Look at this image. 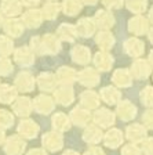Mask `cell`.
Instances as JSON below:
<instances>
[{
	"label": "cell",
	"instance_id": "cell-39",
	"mask_svg": "<svg viewBox=\"0 0 153 155\" xmlns=\"http://www.w3.org/2000/svg\"><path fill=\"white\" fill-rule=\"evenodd\" d=\"M13 64L10 62V60L7 57H2L0 55V75H8L13 71Z\"/></svg>",
	"mask_w": 153,
	"mask_h": 155
},
{
	"label": "cell",
	"instance_id": "cell-23",
	"mask_svg": "<svg viewBox=\"0 0 153 155\" xmlns=\"http://www.w3.org/2000/svg\"><path fill=\"white\" fill-rule=\"evenodd\" d=\"M17 98V89L10 84H0V103L13 104Z\"/></svg>",
	"mask_w": 153,
	"mask_h": 155
},
{
	"label": "cell",
	"instance_id": "cell-5",
	"mask_svg": "<svg viewBox=\"0 0 153 155\" xmlns=\"http://www.w3.org/2000/svg\"><path fill=\"white\" fill-rule=\"evenodd\" d=\"M13 110L19 116H28L33 110V101L28 97H19L13 101Z\"/></svg>",
	"mask_w": 153,
	"mask_h": 155
},
{
	"label": "cell",
	"instance_id": "cell-47",
	"mask_svg": "<svg viewBox=\"0 0 153 155\" xmlns=\"http://www.w3.org/2000/svg\"><path fill=\"white\" fill-rule=\"evenodd\" d=\"M3 25V15H2V11H0V26Z\"/></svg>",
	"mask_w": 153,
	"mask_h": 155
},
{
	"label": "cell",
	"instance_id": "cell-38",
	"mask_svg": "<svg viewBox=\"0 0 153 155\" xmlns=\"http://www.w3.org/2000/svg\"><path fill=\"white\" fill-rule=\"evenodd\" d=\"M127 7L132 13H141L146 7V0H127Z\"/></svg>",
	"mask_w": 153,
	"mask_h": 155
},
{
	"label": "cell",
	"instance_id": "cell-41",
	"mask_svg": "<svg viewBox=\"0 0 153 155\" xmlns=\"http://www.w3.org/2000/svg\"><path fill=\"white\" fill-rule=\"evenodd\" d=\"M84 155H105V152L102 151L101 148H98V147H93V148L87 150Z\"/></svg>",
	"mask_w": 153,
	"mask_h": 155
},
{
	"label": "cell",
	"instance_id": "cell-32",
	"mask_svg": "<svg viewBox=\"0 0 153 155\" xmlns=\"http://www.w3.org/2000/svg\"><path fill=\"white\" fill-rule=\"evenodd\" d=\"M146 21H144L142 18H132L128 24V29H130L131 32H134L135 35H144V32L146 31Z\"/></svg>",
	"mask_w": 153,
	"mask_h": 155
},
{
	"label": "cell",
	"instance_id": "cell-3",
	"mask_svg": "<svg viewBox=\"0 0 153 155\" xmlns=\"http://www.w3.org/2000/svg\"><path fill=\"white\" fill-rule=\"evenodd\" d=\"M35 84H36L35 78L29 72H21L15 78V89L19 91H25V93L32 91L35 89Z\"/></svg>",
	"mask_w": 153,
	"mask_h": 155
},
{
	"label": "cell",
	"instance_id": "cell-40",
	"mask_svg": "<svg viewBox=\"0 0 153 155\" xmlns=\"http://www.w3.org/2000/svg\"><path fill=\"white\" fill-rule=\"evenodd\" d=\"M104 4L108 8H119L123 6V0H104Z\"/></svg>",
	"mask_w": 153,
	"mask_h": 155
},
{
	"label": "cell",
	"instance_id": "cell-35",
	"mask_svg": "<svg viewBox=\"0 0 153 155\" xmlns=\"http://www.w3.org/2000/svg\"><path fill=\"white\" fill-rule=\"evenodd\" d=\"M14 123V115L7 110H0V129H7Z\"/></svg>",
	"mask_w": 153,
	"mask_h": 155
},
{
	"label": "cell",
	"instance_id": "cell-13",
	"mask_svg": "<svg viewBox=\"0 0 153 155\" xmlns=\"http://www.w3.org/2000/svg\"><path fill=\"white\" fill-rule=\"evenodd\" d=\"M95 28H97V25L94 22V19H91V18H81L76 25L77 35L83 36V38L93 36V33L95 32Z\"/></svg>",
	"mask_w": 153,
	"mask_h": 155
},
{
	"label": "cell",
	"instance_id": "cell-19",
	"mask_svg": "<svg viewBox=\"0 0 153 155\" xmlns=\"http://www.w3.org/2000/svg\"><path fill=\"white\" fill-rule=\"evenodd\" d=\"M70 119L73 120V123L77 126H86L91 119V114H90V111L84 110V108L76 107L70 114Z\"/></svg>",
	"mask_w": 153,
	"mask_h": 155
},
{
	"label": "cell",
	"instance_id": "cell-12",
	"mask_svg": "<svg viewBox=\"0 0 153 155\" xmlns=\"http://www.w3.org/2000/svg\"><path fill=\"white\" fill-rule=\"evenodd\" d=\"M43 21V14L40 10H29L22 15V22L28 28H37Z\"/></svg>",
	"mask_w": 153,
	"mask_h": 155
},
{
	"label": "cell",
	"instance_id": "cell-46",
	"mask_svg": "<svg viewBox=\"0 0 153 155\" xmlns=\"http://www.w3.org/2000/svg\"><path fill=\"white\" fill-rule=\"evenodd\" d=\"M3 140H4V132L3 129H0V144L3 143Z\"/></svg>",
	"mask_w": 153,
	"mask_h": 155
},
{
	"label": "cell",
	"instance_id": "cell-29",
	"mask_svg": "<svg viewBox=\"0 0 153 155\" xmlns=\"http://www.w3.org/2000/svg\"><path fill=\"white\" fill-rule=\"evenodd\" d=\"M102 132L98 129V127H95V126H90V127H87L86 132H84L83 134V139L86 140L87 143H90V144H97V143H99L102 140Z\"/></svg>",
	"mask_w": 153,
	"mask_h": 155
},
{
	"label": "cell",
	"instance_id": "cell-9",
	"mask_svg": "<svg viewBox=\"0 0 153 155\" xmlns=\"http://www.w3.org/2000/svg\"><path fill=\"white\" fill-rule=\"evenodd\" d=\"M14 60H15V62L24 65V67H29L35 62V53L29 47H21L15 51Z\"/></svg>",
	"mask_w": 153,
	"mask_h": 155
},
{
	"label": "cell",
	"instance_id": "cell-37",
	"mask_svg": "<svg viewBox=\"0 0 153 155\" xmlns=\"http://www.w3.org/2000/svg\"><path fill=\"white\" fill-rule=\"evenodd\" d=\"M113 81L117 86H126V84H130V75L127 71H123V69H119L115 72L113 75Z\"/></svg>",
	"mask_w": 153,
	"mask_h": 155
},
{
	"label": "cell",
	"instance_id": "cell-20",
	"mask_svg": "<svg viewBox=\"0 0 153 155\" xmlns=\"http://www.w3.org/2000/svg\"><path fill=\"white\" fill-rule=\"evenodd\" d=\"M24 22L22 21H19V19H8L6 22H3V28L6 31L7 35L13 36V38H18L21 36L24 31Z\"/></svg>",
	"mask_w": 153,
	"mask_h": 155
},
{
	"label": "cell",
	"instance_id": "cell-25",
	"mask_svg": "<svg viewBox=\"0 0 153 155\" xmlns=\"http://www.w3.org/2000/svg\"><path fill=\"white\" fill-rule=\"evenodd\" d=\"M135 114H137V108L134 105H131L127 101H123V103L119 104L117 107V115L120 116V119L128 120L131 118H134Z\"/></svg>",
	"mask_w": 153,
	"mask_h": 155
},
{
	"label": "cell",
	"instance_id": "cell-18",
	"mask_svg": "<svg viewBox=\"0 0 153 155\" xmlns=\"http://www.w3.org/2000/svg\"><path fill=\"white\" fill-rule=\"evenodd\" d=\"M72 58H73V61L77 62V64H81V65H86L87 62H90V58H91V55H90V50L87 47H84V46H75L73 48H72Z\"/></svg>",
	"mask_w": 153,
	"mask_h": 155
},
{
	"label": "cell",
	"instance_id": "cell-21",
	"mask_svg": "<svg viewBox=\"0 0 153 155\" xmlns=\"http://www.w3.org/2000/svg\"><path fill=\"white\" fill-rule=\"evenodd\" d=\"M94 64L101 71H109L112 65H113V57L110 54H108V53L98 51L95 54V58H94Z\"/></svg>",
	"mask_w": 153,
	"mask_h": 155
},
{
	"label": "cell",
	"instance_id": "cell-27",
	"mask_svg": "<svg viewBox=\"0 0 153 155\" xmlns=\"http://www.w3.org/2000/svg\"><path fill=\"white\" fill-rule=\"evenodd\" d=\"M53 126L54 129L58 132H65V130H69L70 127V119L64 114H55L53 116Z\"/></svg>",
	"mask_w": 153,
	"mask_h": 155
},
{
	"label": "cell",
	"instance_id": "cell-26",
	"mask_svg": "<svg viewBox=\"0 0 153 155\" xmlns=\"http://www.w3.org/2000/svg\"><path fill=\"white\" fill-rule=\"evenodd\" d=\"M58 36H59L62 40L73 42L75 39H76V36H77L76 26L68 25V24H64V25H61L59 29H58Z\"/></svg>",
	"mask_w": 153,
	"mask_h": 155
},
{
	"label": "cell",
	"instance_id": "cell-28",
	"mask_svg": "<svg viewBox=\"0 0 153 155\" xmlns=\"http://www.w3.org/2000/svg\"><path fill=\"white\" fill-rule=\"evenodd\" d=\"M97 43L102 50H109L115 45V38L110 32H99L97 35Z\"/></svg>",
	"mask_w": 153,
	"mask_h": 155
},
{
	"label": "cell",
	"instance_id": "cell-42",
	"mask_svg": "<svg viewBox=\"0 0 153 155\" xmlns=\"http://www.w3.org/2000/svg\"><path fill=\"white\" fill-rule=\"evenodd\" d=\"M26 155H47V152L43 150H30Z\"/></svg>",
	"mask_w": 153,
	"mask_h": 155
},
{
	"label": "cell",
	"instance_id": "cell-33",
	"mask_svg": "<svg viewBox=\"0 0 153 155\" xmlns=\"http://www.w3.org/2000/svg\"><path fill=\"white\" fill-rule=\"evenodd\" d=\"M59 13V4L54 3V2H48L44 7H43V18L46 19H55Z\"/></svg>",
	"mask_w": 153,
	"mask_h": 155
},
{
	"label": "cell",
	"instance_id": "cell-10",
	"mask_svg": "<svg viewBox=\"0 0 153 155\" xmlns=\"http://www.w3.org/2000/svg\"><path fill=\"white\" fill-rule=\"evenodd\" d=\"M18 133L21 136H24L25 139H33V137H36L39 133V125L30 119H25L19 123Z\"/></svg>",
	"mask_w": 153,
	"mask_h": 155
},
{
	"label": "cell",
	"instance_id": "cell-16",
	"mask_svg": "<svg viewBox=\"0 0 153 155\" xmlns=\"http://www.w3.org/2000/svg\"><path fill=\"white\" fill-rule=\"evenodd\" d=\"M76 71L75 69H72V68H68V67H62L58 69L57 75H55V78H57V82H59V83H62L64 86H68V84H72L75 81H76Z\"/></svg>",
	"mask_w": 153,
	"mask_h": 155
},
{
	"label": "cell",
	"instance_id": "cell-17",
	"mask_svg": "<svg viewBox=\"0 0 153 155\" xmlns=\"http://www.w3.org/2000/svg\"><path fill=\"white\" fill-rule=\"evenodd\" d=\"M104 143L109 148H117L119 145L123 143V133L117 129H112L106 133L105 136H102Z\"/></svg>",
	"mask_w": 153,
	"mask_h": 155
},
{
	"label": "cell",
	"instance_id": "cell-15",
	"mask_svg": "<svg viewBox=\"0 0 153 155\" xmlns=\"http://www.w3.org/2000/svg\"><path fill=\"white\" fill-rule=\"evenodd\" d=\"M75 100V93L72 90V87L62 86L59 89H57L55 91V101L59 103L61 105H69Z\"/></svg>",
	"mask_w": 153,
	"mask_h": 155
},
{
	"label": "cell",
	"instance_id": "cell-22",
	"mask_svg": "<svg viewBox=\"0 0 153 155\" xmlns=\"http://www.w3.org/2000/svg\"><path fill=\"white\" fill-rule=\"evenodd\" d=\"M101 98L105 101L106 104L113 105V104H116L120 100V91H119L116 87H112V86L104 87L101 90Z\"/></svg>",
	"mask_w": 153,
	"mask_h": 155
},
{
	"label": "cell",
	"instance_id": "cell-7",
	"mask_svg": "<svg viewBox=\"0 0 153 155\" xmlns=\"http://www.w3.org/2000/svg\"><path fill=\"white\" fill-rule=\"evenodd\" d=\"M25 147H26V143L24 140H21L18 136H13V137H10L7 140L4 151L8 155H22Z\"/></svg>",
	"mask_w": 153,
	"mask_h": 155
},
{
	"label": "cell",
	"instance_id": "cell-34",
	"mask_svg": "<svg viewBox=\"0 0 153 155\" xmlns=\"http://www.w3.org/2000/svg\"><path fill=\"white\" fill-rule=\"evenodd\" d=\"M124 47H126V51L128 54L134 55V57H137L142 51V43L139 40H137V39H128L127 42H126Z\"/></svg>",
	"mask_w": 153,
	"mask_h": 155
},
{
	"label": "cell",
	"instance_id": "cell-43",
	"mask_svg": "<svg viewBox=\"0 0 153 155\" xmlns=\"http://www.w3.org/2000/svg\"><path fill=\"white\" fill-rule=\"evenodd\" d=\"M40 0H21V3L25 4V6H36Z\"/></svg>",
	"mask_w": 153,
	"mask_h": 155
},
{
	"label": "cell",
	"instance_id": "cell-2",
	"mask_svg": "<svg viewBox=\"0 0 153 155\" xmlns=\"http://www.w3.org/2000/svg\"><path fill=\"white\" fill-rule=\"evenodd\" d=\"M33 110L36 112L42 114V115H47L51 111L54 110V100L51 97L42 94V96H37L33 101Z\"/></svg>",
	"mask_w": 153,
	"mask_h": 155
},
{
	"label": "cell",
	"instance_id": "cell-11",
	"mask_svg": "<svg viewBox=\"0 0 153 155\" xmlns=\"http://www.w3.org/2000/svg\"><path fill=\"white\" fill-rule=\"evenodd\" d=\"M94 22L101 29H109L115 24V18L108 10H98L95 17H94Z\"/></svg>",
	"mask_w": 153,
	"mask_h": 155
},
{
	"label": "cell",
	"instance_id": "cell-8",
	"mask_svg": "<svg viewBox=\"0 0 153 155\" xmlns=\"http://www.w3.org/2000/svg\"><path fill=\"white\" fill-rule=\"evenodd\" d=\"M94 122L101 127H109L115 123V115L112 114V111L106 110V108H99L94 114Z\"/></svg>",
	"mask_w": 153,
	"mask_h": 155
},
{
	"label": "cell",
	"instance_id": "cell-36",
	"mask_svg": "<svg viewBox=\"0 0 153 155\" xmlns=\"http://www.w3.org/2000/svg\"><path fill=\"white\" fill-rule=\"evenodd\" d=\"M13 42L10 40L8 38H6V36H0V55L2 57H7V55L11 54V51H13Z\"/></svg>",
	"mask_w": 153,
	"mask_h": 155
},
{
	"label": "cell",
	"instance_id": "cell-44",
	"mask_svg": "<svg viewBox=\"0 0 153 155\" xmlns=\"http://www.w3.org/2000/svg\"><path fill=\"white\" fill-rule=\"evenodd\" d=\"M84 4H88V6H93V4H95L98 0H81Z\"/></svg>",
	"mask_w": 153,
	"mask_h": 155
},
{
	"label": "cell",
	"instance_id": "cell-6",
	"mask_svg": "<svg viewBox=\"0 0 153 155\" xmlns=\"http://www.w3.org/2000/svg\"><path fill=\"white\" fill-rule=\"evenodd\" d=\"M36 83H37L39 89L43 91H53L55 89V86H57V78H55V75H53L51 72H43V74H40L37 76V81H36Z\"/></svg>",
	"mask_w": 153,
	"mask_h": 155
},
{
	"label": "cell",
	"instance_id": "cell-45",
	"mask_svg": "<svg viewBox=\"0 0 153 155\" xmlns=\"http://www.w3.org/2000/svg\"><path fill=\"white\" fill-rule=\"evenodd\" d=\"M62 155H79L77 152H75V151H72V150H68V151H65Z\"/></svg>",
	"mask_w": 153,
	"mask_h": 155
},
{
	"label": "cell",
	"instance_id": "cell-14",
	"mask_svg": "<svg viewBox=\"0 0 153 155\" xmlns=\"http://www.w3.org/2000/svg\"><path fill=\"white\" fill-rule=\"evenodd\" d=\"M77 79L84 86L93 87L98 83V74L93 68H84L83 71H80V74H77Z\"/></svg>",
	"mask_w": 153,
	"mask_h": 155
},
{
	"label": "cell",
	"instance_id": "cell-30",
	"mask_svg": "<svg viewBox=\"0 0 153 155\" xmlns=\"http://www.w3.org/2000/svg\"><path fill=\"white\" fill-rule=\"evenodd\" d=\"M80 98H81V104L86 108H95L99 104V97L93 90H86L84 93H81Z\"/></svg>",
	"mask_w": 153,
	"mask_h": 155
},
{
	"label": "cell",
	"instance_id": "cell-1",
	"mask_svg": "<svg viewBox=\"0 0 153 155\" xmlns=\"http://www.w3.org/2000/svg\"><path fill=\"white\" fill-rule=\"evenodd\" d=\"M32 50L36 54H55L61 50V45L58 39L53 35H46L43 38H32L30 40Z\"/></svg>",
	"mask_w": 153,
	"mask_h": 155
},
{
	"label": "cell",
	"instance_id": "cell-31",
	"mask_svg": "<svg viewBox=\"0 0 153 155\" xmlns=\"http://www.w3.org/2000/svg\"><path fill=\"white\" fill-rule=\"evenodd\" d=\"M62 8L66 15L73 17L81 11V3H80V0H64Z\"/></svg>",
	"mask_w": 153,
	"mask_h": 155
},
{
	"label": "cell",
	"instance_id": "cell-24",
	"mask_svg": "<svg viewBox=\"0 0 153 155\" xmlns=\"http://www.w3.org/2000/svg\"><path fill=\"white\" fill-rule=\"evenodd\" d=\"M21 2L18 0H3L2 2V11L8 17L18 15L21 13Z\"/></svg>",
	"mask_w": 153,
	"mask_h": 155
},
{
	"label": "cell",
	"instance_id": "cell-4",
	"mask_svg": "<svg viewBox=\"0 0 153 155\" xmlns=\"http://www.w3.org/2000/svg\"><path fill=\"white\" fill-rule=\"evenodd\" d=\"M62 144H64V139H62L61 133L50 132L43 136V145L47 150H50V151H58V150H61L62 148Z\"/></svg>",
	"mask_w": 153,
	"mask_h": 155
}]
</instances>
